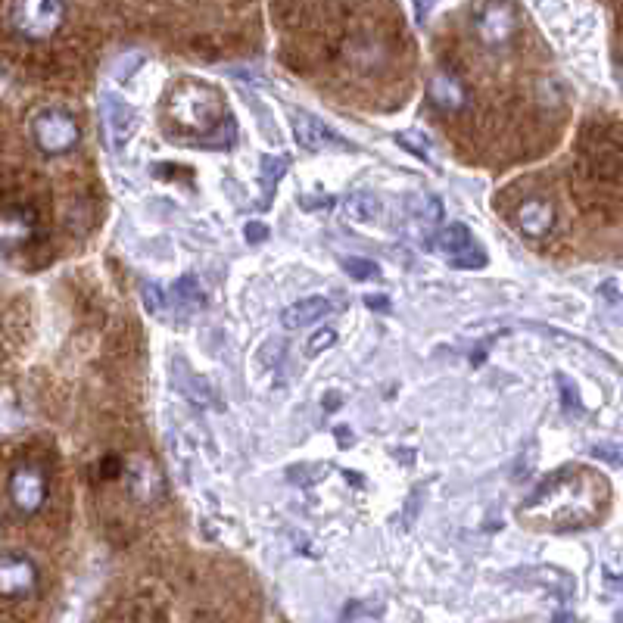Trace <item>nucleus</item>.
<instances>
[{"label": "nucleus", "mask_w": 623, "mask_h": 623, "mask_svg": "<svg viewBox=\"0 0 623 623\" xmlns=\"http://www.w3.org/2000/svg\"><path fill=\"white\" fill-rule=\"evenodd\" d=\"M321 477H324V465H303V468H293L290 471V480L293 483H303V486H309V483H315Z\"/></svg>", "instance_id": "obj_24"}, {"label": "nucleus", "mask_w": 623, "mask_h": 623, "mask_svg": "<svg viewBox=\"0 0 623 623\" xmlns=\"http://www.w3.org/2000/svg\"><path fill=\"white\" fill-rule=\"evenodd\" d=\"M381 614V605L371 602H349L340 614V623H374V617Z\"/></svg>", "instance_id": "obj_21"}, {"label": "nucleus", "mask_w": 623, "mask_h": 623, "mask_svg": "<svg viewBox=\"0 0 623 623\" xmlns=\"http://www.w3.org/2000/svg\"><path fill=\"white\" fill-rule=\"evenodd\" d=\"M396 144L405 147L409 153H415L418 159L430 162V138H427V134H421V131H399L396 134Z\"/></svg>", "instance_id": "obj_20"}, {"label": "nucleus", "mask_w": 623, "mask_h": 623, "mask_svg": "<svg viewBox=\"0 0 623 623\" xmlns=\"http://www.w3.org/2000/svg\"><path fill=\"white\" fill-rule=\"evenodd\" d=\"M225 113V100L206 81H181L169 94V119L178 131H191L194 144L209 141L219 131Z\"/></svg>", "instance_id": "obj_2"}, {"label": "nucleus", "mask_w": 623, "mask_h": 623, "mask_svg": "<svg viewBox=\"0 0 623 623\" xmlns=\"http://www.w3.org/2000/svg\"><path fill=\"white\" fill-rule=\"evenodd\" d=\"M437 247H440L449 259H455V256L468 253V250L474 247V240H471V231H468L465 225H446V228L440 231V237H437Z\"/></svg>", "instance_id": "obj_18"}, {"label": "nucleus", "mask_w": 623, "mask_h": 623, "mask_svg": "<svg viewBox=\"0 0 623 623\" xmlns=\"http://www.w3.org/2000/svg\"><path fill=\"white\" fill-rule=\"evenodd\" d=\"M343 268H346V272H349L352 278H356V281H371V278L381 275V268H377V262H371V259H356V256L343 259Z\"/></svg>", "instance_id": "obj_23"}, {"label": "nucleus", "mask_w": 623, "mask_h": 623, "mask_svg": "<svg viewBox=\"0 0 623 623\" xmlns=\"http://www.w3.org/2000/svg\"><path fill=\"white\" fill-rule=\"evenodd\" d=\"M592 455H595V458H605V462H611V465H617V462H620V452L605 449V446H595V449H592Z\"/></svg>", "instance_id": "obj_30"}, {"label": "nucleus", "mask_w": 623, "mask_h": 623, "mask_svg": "<svg viewBox=\"0 0 623 623\" xmlns=\"http://www.w3.org/2000/svg\"><path fill=\"white\" fill-rule=\"evenodd\" d=\"M293 138H296V144H300L303 150H309V153H315L321 147H331V144H343L321 119H315L312 113H303V110L293 113Z\"/></svg>", "instance_id": "obj_12"}, {"label": "nucleus", "mask_w": 623, "mask_h": 623, "mask_svg": "<svg viewBox=\"0 0 623 623\" xmlns=\"http://www.w3.org/2000/svg\"><path fill=\"white\" fill-rule=\"evenodd\" d=\"M243 237H247V243H262L268 237V228L262 222H247V228H243Z\"/></svg>", "instance_id": "obj_28"}, {"label": "nucleus", "mask_w": 623, "mask_h": 623, "mask_svg": "<svg viewBox=\"0 0 623 623\" xmlns=\"http://www.w3.org/2000/svg\"><path fill=\"white\" fill-rule=\"evenodd\" d=\"M558 387H561V393H564V405H567V409H571V405H574V409L580 412V399H577V387H574L571 381H567V377H564V374L558 377Z\"/></svg>", "instance_id": "obj_27"}, {"label": "nucleus", "mask_w": 623, "mask_h": 623, "mask_svg": "<svg viewBox=\"0 0 623 623\" xmlns=\"http://www.w3.org/2000/svg\"><path fill=\"white\" fill-rule=\"evenodd\" d=\"M7 493H10L13 508L22 514V518H32V514H38L44 499H47V474H44V468L35 465V462H19L10 471Z\"/></svg>", "instance_id": "obj_6"}, {"label": "nucleus", "mask_w": 623, "mask_h": 623, "mask_svg": "<svg viewBox=\"0 0 623 623\" xmlns=\"http://www.w3.org/2000/svg\"><path fill=\"white\" fill-rule=\"evenodd\" d=\"M35 589H38V567L25 555L7 552L4 561H0V592H4V599L7 602L25 599Z\"/></svg>", "instance_id": "obj_10"}, {"label": "nucleus", "mask_w": 623, "mask_h": 623, "mask_svg": "<svg viewBox=\"0 0 623 623\" xmlns=\"http://www.w3.org/2000/svg\"><path fill=\"white\" fill-rule=\"evenodd\" d=\"M32 141L47 156H63L78 144V122L72 113L47 106L32 119Z\"/></svg>", "instance_id": "obj_4"}, {"label": "nucleus", "mask_w": 623, "mask_h": 623, "mask_svg": "<svg viewBox=\"0 0 623 623\" xmlns=\"http://www.w3.org/2000/svg\"><path fill=\"white\" fill-rule=\"evenodd\" d=\"M7 16H10L13 32L22 41L41 44L57 35L66 16V7L57 4V0H22V4H7Z\"/></svg>", "instance_id": "obj_3"}, {"label": "nucleus", "mask_w": 623, "mask_h": 623, "mask_svg": "<svg viewBox=\"0 0 623 623\" xmlns=\"http://www.w3.org/2000/svg\"><path fill=\"white\" fill-rule=\"evenodd\" d=\"M409 222L421 240H427L443 222V203L437 197H412L409 200Z\"/></svg>", "instance_id": "obj_15"}, {"label": "nucleus", "mask_w": 623, "mask_h": 623, "mask_svg": "<svg viewBox=\"0 0 623 623\" xmlns=\"http://www.w3.org/2000/svg\"><path fill=\"white\" fill-rule=\"evenodd\" d=\"M617 623H623V617H617Z\"/></svg>", "instance_id": "obj_33"}, {"label": "nucleus", "mask_w": 623, "mask_h": 623, "mask_svg": "<svg viewBox=\"0 0 623 623\" xmlns=\"http://www.w3.org/2000/svg\"><path fill=\"white\" fill-rule=\"evenodd\" d=\"M427 97H430V103L437 106L440 113H446V116L465 113V110H468V103H471V94H468V88H465V81L458 78L452 69H437V72L430 75Z\"/></svg>", "instance_id": "obj_9"}, {"label": "nucleus", "mask_w": 623, "mask_h": 623, "mask_svg": "<svg viewBox=\"0 0 623 623\" xmlns=\"http://www.w3.org/2000/svg\"><path fill=\"white\" fill-rule=\"evenodd\" d=\"M608 496L605 477L580 465L561 468L533 490V496L518 508L521 518L543 521L552 527H583L602 511Z\"/></svg>", "instance_id": "obj_1"}, {"label": "nucleus", "mask_w": 623, "mask_h": 623, "mask_svg": "<svg viewBox=\"0 0 623 623\" xmlns=\"http://www.w3.org/2000/svg\"><path fill=\"white\" fill-rule=\"evenodd\" d=\"M337 343V334L331 331V328H324V331H318L309 343H306V352L309 356H318V352H324L328 346H334Z\"/></svg>", "instance_id": "obj_25"}, {"label": "nucleus", "mask_w": 623, "mask_h": 623, "mask_svg": "<svg viewBox=\"0 0 623 623\" xmlns=\"http://www.w3.org/2000/svg\"><path fill=\"white\" fill-rule=\"evenodd\" d=\"M365 306L374 309V312H384V309H390V300L384 293H377V296H365Z\"/></svg>", "instance_id": "obj_29"}, {"label": "nucleus", "mask_w": 623, "mask_h": 623, "mask_svg": "<svg viewBox=\"0 0 623 623\" xmlns=\"http://www.w3.org/2000/svg\"><path fill=\"white\" fill-rule=\"evenodd\" d=\"M617 85H620V91H623V69H617Z\"/></svg>", "instance_id": "obj_31"}, {"label": "nucleus", "mask_w": 623, "mask_h": 623, "mask_svg": "<svg viewBox=\"0 0 623 623\" xmlns=\"http://www.w3.org/2000/svg\"><path fill=\"white\" fill-rule=\"evenodd\" d=\"M172 303H175L184 315H191V312H197V309L206 306L197 275H181V278L172 284Z\"/></svg>", "instance_id": "obj_17"}, {"label": "nucleus", "mask_w": 623, "mask_h": 623, "mask_svg": "<svg viewBox=\"0 0 623 623\" xmlns=\"http://www.w3.org/2000/svg\"><path fill=\"white\" fill-rule=\"evenodd\" d=\"M287 166H290V162H287L284 156H262L259 169H262V194H265V203H268V197L275 194V187H278V181L284 178ZM265 203H262V206H265Z\"/></svg>", "instance_id": "obj_19"}, {"label": "nucleus", "mask_w": 623, "mask_h": 623, "mask_svg": "<svg viewBox=\"0 0 623 623\" xmlns=\"http://www.w3.org/2000/svg\"><path fill=\"white\" fill-rule=\"evenodd\" d=\"M452 265H455V268H483V265H486V253H483V250H477V247H471L468 253L455 256V259H452Z\"/></svg>", "instance_id": "obj_26"}, {"label": "nucleus", "mask_w": 623, "mask_h": 623, "mask_svg": "<svg viewBox=\"0 0 623 623\" xmlns=\"http://www.w3.org/2000/svg\"><path fill=\"white\" fill-rule=\"evenodd\" d=\"M103 119H106V134H110L113 147H125L128 138L134 134V113L131 106L116 100V97H103Z\"/></svg>", "instance_id": "obj_13"}, {"label": "nucleus", "mask_w": 623, "mask_h": 623, "mask_svg": "<svg viewBox=\"0 0 623 623\" xmlns=\"http://www.w3.org/2000/svg\"><path fill=\"white\" fill-rule=\"evenodd\" d=\"M521 29V10L514 4H477L474 7V32L483 47H508Z\"/></svg>", "instance_id": "obj_5"}, {"label": "nucleus", "mask_w": 623, "mask_h": 623, "mask_svg": "<svg viewBox=\"0 0 623 623\" xmlns=\"http://www.w3.org/2000/svg\"><path fill=\"white\" fill-rule=\"evenodd\" d=\"M514 225L521 228V234H527L533 240H543L555 231V206L543 197H530L518 206Z\"/></svg>", "instance_id": "obj_11"}, {"label": "nucleus", "mask_w": 623, "mask_h": 623, "mask_svg": "<svg viewBox=\"0 0 623 623\" xmlns=\"http://www.w3.org/2000/svg\"><path fill=\"white\" fill-rule=\"evenodd\" d=\"M38 234V212L32 203H4V215H0V237H4V250H19L25 243H32Z\"/></svg>", "instance_id": "obj_8"}, {"label": "nucleus", "mask_w": 623, "mask_h": 623, "mask_svg": "<svg viewBox=\"0 0 623 623\" xmlns=\"http://www.w3.org/2000/svg\"><path fill=\"white\" fill-rule=\"evenodd\" d=\"M343 215L349 222H356V225H371L381 219V200H377L374 194H349L343 200Z\"/></svg>", "instance_id": "obj_16"}, {"label": "nucleus", "mask_w": 623, "mask_h": 623, "mask_svg": "<svg viewBox=\"0 0 623 623\" xmlns=\"http://www.w3.org/2000/svg\"><path fill=\"white\" fill-rule=\"evenodd\" d=\"M122 477H125L128 493L138 499L141 505H153V502H159L162 496H166V483H162V474H159V468L150 462L147 455H131L125 462Z\"/></svg>", "instance_id": "obj_7"}, {"label": "nucleus", "mask_w": 623, "mask_h": 623, "mask_svg": "<svg viewBox=\"0 0 623 623\" xmlns=\"http://www.w3.org/2000/svg\"><path fill=\"white\" fill-rule=\"evenodd\" d=\"M172 296H166V290H162L159 284H144V309L156 318L166 315V306H169Z\"/></svg>", "instance_id": "obj_22"}, {"label": "nucleus", "mask_w": 623, "mask_h": 623, "mask_svg": "<svg viewBox=\"0 0 623 623\" xmlns=\"http://www.w3.org/2000/svg\"><path fill=\"white\" fill-rule=\"evenodd\" d=\"M331 309H334V303L324 300V296H306V300H300V303H293L290 309H284L281 321H284V328H290V331L309 328V324L321 321Z\"/></svg>", "instance_id": "obj_14"}, {"label": "nucleus", "mask_w": 623, "mask_h": 623, "mask_svg": "<svg viewBox=\"0 0 623 623\" xmlns=\"http://www.w3.org/2000/svg\"><path fill=\"white\" fill-rule=\"evenodd\" d=\"M555 623H567V614H558V617H555Z\"/></svg>", "instance_id": "obj_32"}]
</instances>
